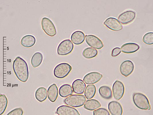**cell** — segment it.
<instances>
[{"label": "cell", "instance_id": "1", "mask_svg": "<svg viewBox=\"0 0 153 115\" xmlns=\"http://www.w3.org/2000/svg\"><path fill=\"white\" fill-rule=\"evenodd\" d=\"M13 68L18 79L25 82L27 80L29 76L28 67L26 62L22 58L18 56L14 61Z\"/></svg>", "mask_w": 153, "mask_h": 115}, {"label": "cell", "instance_id": "17", "mask_svg": "<svg viewBox=\"0 0 153 115\" xmlns=\"http://www.w3.org/2000/svg\"><path fill=\"white\" fill-rule=\"evenodd\" d=\"M70 38L71 41L74 44L80 45L84 41L85 35L81 31H76L72 34Z\"/></svg>", "mask_w": 153, "mask_h": 115}, {"label": "cell", "instance_id": "31", "mask_svg": "<svg viewBox=\"0 0 153 115\" xmlns=\"http://www.w3.org/2000/svg\"><path fill=\"white\" fill-rule=\"evenodd\" d=\"M121 51L120 48L116 47L112 50L111 55L112 57H115L119 55L121 53Z\"/></svg>", "mask_w": 153, "mask_h": 115}, {"label": "cell", "instance_id": "29", "mask_svg": "<svg viewBox=\"0 0 153 115\" xmlns=\"http://www.w3.org/2000/svg\"><path fill=\"white\" fill-rule=\"evenodd\" d=\"M93 115H110L108 111L106 108H100L94 110Z\"/></svg>", "mask_w": 153, "mask_h": 115}, {"label": "cell", "instance_id": "4", "mask_svg": "<svg viewBox=\"0 0 153 115\" xmlns=\"http://www.w3.org/2000/svg\"><path fill=\"white\" fill-rule=\"evenodd\" d=\"M72 69V67L68 64L62 63L58 65L53 70L54 76L58 78H62L66 76Z\"/></svg>", "mask_w": 153, "mask_h": 115}, {"label": "cell", "instance_id": "5", "mask_svg": "<svg viewBox=\"0 0 153 115\" xmlns=\"http://www.w3.org/2000/svg\"><path fill=\"white\" fill-rule=\"evenodd\" d=\"M74 45L69 39L62 41L58 46L57 51L58 54L61 55H68L72 51Z\"/></svg>", "mask_w": 153, "mask_h": 115}, {"label": "cell", "instance_id": "30", "mask_svg": "<svg viewBox=\"0 0 153 115\" xmlns=\"http://www.w3.org/2000/svg\"><path fill=\"white\" fill-rule=\"evenodd\" d=\"M23 111L21 108H18L12 110L6 115H22Z\"/></svg>", "mask_w": 153, "mask_h": 115}, {"label": "cell", "instance_id": "27", "mask_svg": "<svg viewBox=\"0 0 153 115\" xmlns=\"http://www.w3.org/2000/svg\"><path fill=\"white\" fill-rule=\"evenodd\" d=\"M8 103L7 99L5 95H0V115H1L5 111Z\"/></svg>", "mask_w": 153, "mask_h": 115}, {"label": "cell", "instance_id": "20", "mask_svg": "<svg viewBox=\"0 0 153 115\" xmlns=\"http://www.w3.org/2000/svg\"><path fill=\"white\" fill-rule=\"evenodd\" d=\"M36 42L35 37L31 35H27L24 36L21 40V44L26 47L33 46Z\"/></svg>", "mask_w": 153, "mask_h": 115}, {"label": "cell", "instance_id": "13", "mask_svg": "<svg viewBox=\"0 0 153 115\" xmlns=\"http://www.w3.org/2000/svg\"><path fill=\"white\" fill-rule=\"evenodd\" d=\"M102 76V75L99 72H92L85 75L83 80L87 84H93L99 81Z\"/></svg>", "mask_w": 153, "mask_h": 115}, {"label": "cell", "instance_id": "18", "mask_svg": "<svg viewBox=\"0 0 153 115\" xmlns=\"http://www.w3.org/2000/svg\"><path fill=\"white\" fill-rule=\"evenodd\" d=\"M47 94L48 98L50 101L53 102L56 101L58 95V89L55 84H52L49 87Z\"/></svg>", "mask_w": 153, "mask_h": 115}, {"label": "cell", "instance_id": "21", "mask_svg": "<svg viewBox=\"0 0 153 115\" xmlns=\"http://www.w3.org/2000/svg\"><path fill=\"white\" fill-rule=\"evenodd\" d=\"M98 91L101 97L104 99H109L112 97V91L108 86L104 85L100 87Z\"/></svg>", "mask_w": 153, "mask_h": 115}, {"label": "cell", "instance_id": "28", "mask_svg": "<svg viewBox=\"0 0 153 115\" xmlns=\"http://www.w3.org/2000/svg\"><path fill=\"white\" fill-rule=\"evenodd\" d=\"M144 43L148 45L153 44V32H148L145 34L143 38Z\"/></svg>", "mask_w": 153, "mask_h": 115}, {"label": "cell", "instance_id": "12", "mask_svg": "<svg viewBox=\"0 0 153 115\" xmlns=\"http://www.w3.org/2000/svg\"><path fill=\"white\" fill-rule=\"evenodd\" d=\"M56 113L59 115H80L76 109L66 105H62L58 107Z\"/></svg>", "mask_w": 153, "mask_h": 115}, {"label": "cell", "instance_id": "22", "mask_svg": "<svg viewBox=\"0 0 153 115\" xmlns=\"http://www.w3.org/2000/svg\"><path fill=\"white\" fill-rule=\"evenodd\" d=\"M59 93L60 96L66 97L71 95L73 93V91L71 86L70 85L65 84L60 87Z\"/></svg>", "mask_w": 153, "mask_h": 115}, {"label": "cell", "instance_id": "7", "mask_svg": "<svg viewBox=\"0 0 153 115\" xmlns=\"http://www.w3.org/2000/svg\"><path fill=\"white\" fill-rule=\"evenodd\" d=\"M112 90L113 96L116 100H119L123 97L125 92V87L121 82L116 80L113 84Z\"/></svg>", "mask_w": 153, "mask_h": 115}, {"label": "cell", "instance_id": "26", "mask_svg": "<svg viewBox=\"0 0 153 115\" xmlns=\"http://www.w3.org/2000/svg\"><path fill=\"white\" fill-rule=\"evenodd\" d=\"M96 91V88L94 85H87L85 88L84 92L85 97L87 99H91L94 96Z\"/></svg>", "mask_w": 153, "mask_h": 115}, {"label": "cell", "instance_id": "14", "mask_svg": "<svg viewBox=\"0 0 153 115\" xmlns=\"http://www.w3.org/2000/svg\"><path fill=\"white\" fill-rule=\"evenodd\" d=\"M108 109L112 115H122L123 109L121 104L118 102L112 101L108 104Z\"/></svg>", "mask_w": 153, "mask_h": 115}, {"label": "cell", "instance_id": "3", "mask_svg": "<svg viewBox=\"0 0 153 115\" xmlns=\"http://www.w3.org/2000/svg\"><path fill=\"white\" fill-rule=\"evenodd\" d=\"M86 101V98L84 95L74 94L66 98L64 102L67 105L76 108L83 106Z\"/></svg>", "mask_w": 153, "mask_h": 115}, {"label": "cell", "instance_id": "23", "mask_svg": "<svg viewBox=\"0 0 153 115\" xmlns=\"http://www.w3.org/2000/svg\"><path fill=\"white\" fill-rule=\"evenodd\" d=\"M47 89L44 87L39 88L35 92V98L40 102L44 101L47 99Z\"/></svg>", "mask_w": 153, "mask_h": 115}, {"label": "cell", "instance_id": "8", "mask_svg": "<svg viewBox=\"0 0 153 115\" xmlns=\"http://www.w3.org/2000/svg\"><path fill=\"white\" fill-rule=\"evenodd\" d=\"M136 17L135 11L128 10L121 14L118 17L119 21L123 24H126L133 21Z\"/></svg>", "mask_w": 153, "mask_h": 115}, {"label": "cell", "instance_id": "11", "mask_svg": "<svg viewBox=\"0 0 153 115\" xmlns=\"http://www.w3.org/2000/svg\"><path fill=\"white\" fill-rule=\"evenodd\" d=\"M105 26L109 29L114 31L121 30L123 26L117 19L110 17L107 18L104 22Z\"/></svg>", "mask_w": 153, "mask_h": 115}, {"label": "cell", "instance_id": "19", "mask_svg": "<svg viewBox=\"0 0 153 115\" xmlns=\"http://www.w3.org/2000/svg\"><path fill=\"white\" fill-rule=\"evenodd\" d=\"M101 106L100 103L97 100L92 99L87 100L84 104V108L87 110L93 111Z\"/></svg>", "mask_w": 153, "mask_h": 115}, {"label": "cell", "instance_id": "10", "mask_svg": "<svg viewBox=\"0 0 153 115\" xmlns=\"http://www.w3.org/2000/svg\"><path fill=\"white\" fill-rule=\"evenodd\" d=\"M134 68L133 63L131 60H126L121 63L119 69L121 74L125 77H127L132 73Z\"/></svg>", "mask_w": 153, "mask_h": 115}, {"label": "cell", "instance_id": "15", "mask_svg": "<svg viewBox=\"0 0 153 115\" xmlns=\"http://www.w3.org/2000/svg\"><path fill=\"white\" fill-rule=\"evenodd\" d=\"M86 87V84L81 79L75 80L72 84V88L74 92L78 94H83Z\"/></svg>", "mask_w": 153, "mask_h": 115}, {"label": "cell", "instance_id": "16", "mask_svg": "<svg viewBox=\"0 0 153 115\" xmlns=\"http://www.w3.org/2000/svg\"><path fill=\"white\" fill-rule=\"evenodd\" d=\"M140 47L137 43H128L123 45L121 48V51L126 53H131L137 51L139 49Z\"/></svg>", "mask_w": 153, "mask_h": 115}, {"label": "cell", "instance_id": "6", "mask_svg": "<svg viewBox=\"0 0 153 115\" xmlns=\"http://www.w3.org/2000/svg\"><path fill=\"white\" fill-rule=\"evenodd\" d=\"M41 24L43 30L48 35L53 37L56 35L57 32L55 26L49 18L45 17L43 18Z\"/></svg>", "mask_w": 153, "mask_h": 115}, {"label": "cell", "instance_id": "2", "mask_svg": "<svg viewBox=\"0 0 153 115\" xmlns=\"http://www.w3.org/2000/svg\"><path fill=\"white\" fill-rule=\"evenodd\" d=\"M133 100L135 105L139 109L148 110L151 109L148 99L143 94L140 93H135L133 95Z\"/></svg>", "mask_w": 153, "mask_h": 115}, {"label": "cell", "instance_id": "24", "mask_svg": "<svg viewBox=\"0 0 153 115\" xmlns=\"http://www.w3.org/2000/svg\"><path fill=\"white\" fill-rule=\"evenodd\" d=\"M43 59L42 54L39 52L35 53L32 56L31 63L32 66L34 68L39 66L41 63Z\"/></svg>", "mask_w": 153, "mask_h": 115}, {"label": "cell", "instance_id": "32", "mask_svg": "<svg viewBox=\"0 0 153 115\" xmlns=\"http://www.w3.org/2000/svg\"></svg>", "mask_w": 153, "mask_h": 115}, {"label": "cell", "instance_id": "9", "mask_svg": "<svg viewBox=\"0 0 153 115\" xmlns=\"http://www.w3.org/2000/svg\"><path fill=\"white\" fill-rule=\"evenodd\" d=\"M85 41L90 47L97 49H100L104 46L102 41L97 36L92 34L86 35Z\"/></svg>", "mask_w": 153, "mask_h": 115}, {"label": "cell", "instance_id": "25", "mask_svg": "<svg viewBox=\"0 0 153 115\" xmlns=\"http://www.w3.org/2000/svg\"><path fill=\"white\" fill-rule=\"evenodd\" d=\"M98 53L96 49L93 47H88L85 48L82 52L83 56L85 58L91 59L95 57Z\"/></svg>", "mask_w": 153, "mask_h": 115}]
</instances>
